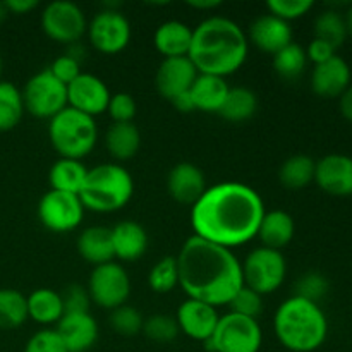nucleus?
I'll use <instances>...</instances> for the list:
<instances>
[{"label":"nucleus","instance_id":"20e7f679","mask_svg":"<svg viewBox=\"0 0 352 352\" xmlns=\"http://www.w3.org/2000/svg\"><path fill=\"white\" fill-rule=\"evenodd\" d=\"M274 329L278 342L285 349L313 352L325 344L329 320L318 302L292 296L275 311Z\"/></svg>","mask_w":352,"mask_h":352},{"label":"nucleus","instance_id":"423d86ee","mask_svg":"<svg viewBox=\"0 0 352 352\" xmlns=\"http://www.w3.org/2000/svg\"><path fill=\"white\" fill-rule=\"evenodd\" d=\"M48 138L60 158L81 160L95 148L98 129L93 117L65 107L48 126Z\"/></svg>","mask_w":352,"mask_h":352},{"label":"nucleus","instance_id":"de8ad7c7","mask_svg":"<svg viewBox=\"0 0 352 352\" xmlns=\"http://www.w3.org/2000/svg\"><path fill=\"white\" fill-rule=\"evenodd\" d=\"M9 14H28L38 7V0H7L6 2Z\"/></svg>","mask_w":352,"mask_h":352},{"label":"nucleus","instance_id":"4c0bfd02","mask_svg":"<svg viewBox=\"0 0 352 352\" xmlns=\"http://www.w3.org/2000/svg\"><path fill=\"white\" fill-rule=\"evenodd\" d=\"M144 318L136 308L133 306H120V308L112 309L110 315V325L117 333L126 337H133L143 330Z\"/></svg>","mask_w":352,"mask_h":352},{"label":"nucleus","instance_id":"f704fd0d","mask_svg":"<svg viewBox=\"0 0 352 352\" xmlns=\"http://www.w3.org/2000/svg\"><path fill=\"white\" fill-rule=\"evenodd\" d=\"M306 64H308L306 50L301 45L294 43V41L274 55L275 72H277L282 79H287V81L298 79L299 76L305 72Z\"/></svg>","mask_w":352,"mask_h":352},{"label":"nucleus","instance_id":"4be33fe9","mask_svg":"<svg viewBox=\"0 0 352 352\" xmlns=\"http://www.w3.org/2000/svg\"><path fill=\"white\" fill-rule=\"evenodd\" d=\"M112 230V244L116 258L122 261H136L146 253L148 234L143 226L134 220H124Z\"/></svg>","mask_w":352,"mask_h":352},{"label":"nucleus","instance_id":"49530a36","mask_svg":"<svg viewBox=\"0 0 352 352\" xmlns=\"http://www.w3.org/2000/svg\"><path fill=\"white\" fill-rule=\"evenodd\" d=\"M333 55H336V48H333L332 45L327 43V41L318 40V38H315V40L308 45V48H306V57H308V60L315 62V65L323 64V62H327L329 58H332Z\"/></svg>","mask_w":352,"mask_h":352},{"label":"nucleus","instance_id":"1a4fd4ad","mask_svg":"<svg viewBox=\"0 0 352 352\" xmlns=\"http://www.w3.org/2000/svg\"><path fill=\"white\" fill-rule=\"evenodd\" d=\"M21 95L24 110L38 119H54L67 107V86L55 79L48 69L31 76Z\"/></svg>","mask_w":352,"mask_h":352},{"label":"nucleus","instance_id":"09e8293b","mask_svg":"<svg viewBox=\"0 0 352 352\" xmlns=\"http://www.w3.org/2000/svg\"><path fill=\"white\" fill-rule=\"evenodd\" d=\"M172 105L175 107V109L179 110V112H192V110H196L195 103H192V98H191V93L186 91L182 93V95L175 96L174 100H172Z\"/></svg>","mask_w":352,"mask_h":352},{"label":"nucleus","instance_id":"3c124183","mask_svg":"<svg viewBox=\"0 0 352 352\" xmlns=\"http://www.w3.org/2000/svg\"><path fill=\"white\" fill-rule=\"evenodd\" d=\"M189 7H195V9L199 10H210V9H217V7L222 6V2L219 0H196V2H188Z\"/></svg>","mask_w":352,"mask_h":352},{"label":"nucleus","instance_id":"ddd939ff","mask_svg":"<svg viewBox=\"0 0 352 352\" xmlns=\"http://www.w3.org/2000/svg\"><path fill=\"white\" fill-rule=\"evenodd\" d=\"M88 36L93 47L105 55L122 52L131 41V24L116 9H103L88 24Z\"/></svg>","mask_w":352,"mask_h":352},{"label":"nucleus","instance_id":"dca6fc26","mask_svg":"<svg viewBox=\"0 0 352 352\" xmlns=\"http://www.w3.org/2000/svg\"><path fill=\"white\" fill-rule=\"evenodd\" d=\"M315 182L332 196H352V157L330 153L316 162Z\"/></svg>","mask_w":352,"mask_h":352},{"label":"nucleus","instance_id":"6ab92c4d","mask_svg":"<svg viewBox=\"0 0 352 352\" xmlns=\"http://www.w3.org/2000/svg\"><path fill=\"white\" fill-rule=\"evenodd\" d=\"M167 189L172 199L181 205L192 206L206 191L205 174L195 164L181 162L168 172Z\"/></svg>","mask_w":352,"mask_h":352},{"label":"nucleus","instance_id":"864d4df0","mask_svg":"<svg viewBox=\"0 0 352 352\" xmlns=\"http://www.w3.org/2000/svg\"><path fill=\"white\" fill-rule=\"evenodd\" d=\"M7 16H9V10H7L6 2H0V24L7 19Z\"/></svg>","mask_w":352,"mask_h":352},{"label":"nucleus","instance_id":"7c9ffc66","mask_svg":"<svg viewBox=\"0 0 352 352\" xmlns=\"http://www.w3.org/2000/svg\"><path fill=\"white\" fill-rule=\"evenodd\" d=\"M316 162L308 155H292L282 164L278 179L287 189H302L315 181Z\"/></svg>","mask_w":352,"mask_h":352},{"label":"nucleus","instance_id":"473e14b6","mask_svg":"<svg viewBox=\"0 0 352 352\" xmlns=\"http://www.w3.org/2000/svg\"><path fill=\"white\" fill-rule=\"evenodd\" d=\"M24 113L23 95L16 85L0 81V133L14 129Z\"/></svg>","mask_w":352,"mask_h":352},{"label":"nucleus","instance_id":"b1692460","mask_svg":"<svg viewBox=\"0 0 352 352\" xmlns=\"http://www.w3.org/2000/svg\"><path fill=\"white\" fill-rule=\"evenodd\" d=\"M78 253L88 263L100 267L116 258L112 244V230L107 227H88L78 237Z\"/></svg>","mask_w":352,"mask_h":352},{"label":"nucleus","instance_id":"37998d69","mask_svg":"<svg viewBox=\"0 0 352 352\" xmlns=\"http://www.w3.org/2000/svg\"><path fill=\"white\" fill-rule=\"evenodd\" d=\"M24 352H69L55 330H40L28 340Z\"/></svg>","mask_w":352,"mask_h":352},{"label":"nucleus","instance_id":"bb28decb","mask_svg":"<svg viewBox=\"0 0 352 352\" xmlns=\"http://www.w3.org/2000/svg\"><path fill=\"white\" fill-rule=\"evenodd\" d=\"M28 301V318L41 325L58 323L64 316V302L62 296L52 289L41 287L31 292L26 298Z\"/></svg>","mask_w":352,"mask_h":352},{"label":"nucleus","instance_id":"f3484780","mask_svg":"<svg viewBox=\"0 0 352 352\" xmlns=\"http://www.w3.org/2000/svg\"><path fill=\"white\" fill-rule=\"evenodd\" d=\"M196 78L198 71L189 57L164 58L155 76V86L164 98L172 102L175 96L189 91Z\"/></svg>","mask_w":352,"mask_h":352},{"label":"nucleus","instance_id":"393cba45","mask_svg":"<svg viewBox=\"0 0 352 352\" xmlns=\"http://www.w3.org/2000/svg\"><path fill=\"white\" fill-rule=\"evenodd\" d=\"M296 232L294 219L284 210H274V212H265L261 219L258 236L261 244L270 250L280 251L292 241Z\"/></svg>","mask_w":352,"mask_h":352},{"label":"nucleus","instance_id":"2f4dec72","mask_svg":"<svg viewBox=\"0 0 352 352\" xmlns=\"http://www.w3.org/2000/svg\"><path fill=\"white\" fill-rule=\"evenodd\" d=\"M28 320L26 296L16 289H0V329H19Z\"/></svg>","mask_w":352,"mask_h":352},{"label":"nucleus","instance_id":"58836bf2","mask_svg":"<svg viewBox=\"0 0 352 352\" xmlns=\"http://www.w3.org/2000/svg\"><path fill=\"white\" fill-rule=\"evenodd\" d=\"M230 313L246 316V318L258 320V316L263 311V299L258 292L251 291L250 287L243 285L239 291L234 294V298L229 302Z\"/></svg>","mask_w":352,"mask_h":352},{"label":"nucleus","instance_id":"9b49d317","mask_svg":"<svg viewBox=\"0 0 352 352\" xmlns=\"http://www.w3.org/2000/svg\"><path fill=\"white\" fill-rule=\"evenodd\" d=\"M41 28L50 40L72 45L81 40L88 30L85 12L71 0H55L41 12Z\"/></svg>","mask_w":352,"mask_h":352},{"label":"nucleus","instance_id":"8fccbe9b","mask_svg":"<svg viewBox=\"0 0 352 352\" xmlns=\"http://www.w3.org/2000/svg\"><path fill=\"white\" fill-rule=\"evenodd\" d=\"M339 98H340V102H339L340 112H342V116L346 117L347 120H351L352 122V82H351L349 88H347L346 91L339 96Z\"/></svg>","mask_w":352,"mask_h":352},{"label":"nucleus","instance_id":"2eb2a0df","mask_svg":"<svg viewBox=\"0 0 352 352\" xmlns=\"http://www.w3.org/2000/svg\"><path fill=\"white\" fill-rule=\"evenodd\" d=\"M219 320L220 315L217 313V308L189 298L179 306L177 316H175L179 330L186 333L189 339L203 344L213 336Z\"/></svg>","mask_w":352,"mask_h":352},{"label":"nucleus","instance_id":"c756f323","mask_svg":"<svg viewBox=\"0 0 352 352\" xmlns=\"http://www.w3.org/2000/svg\"><path fill=\"white\" fill-rule=\"evenodd\" d=\"M258 98L250 88H230L219 113L229 122H246L256 113Z\"/></svg>","mask_w":352,"mask_h":352},{"label":"nucleus","instance_id":"ea45409f","mask_svg":"<svg viewBox=\"0 0 352 352\" xmlns=\"http://www.w3.org/2000/svg\"><path fill=\"white\" fill-rule=\"evenodd\" d=\"M329 292V280L320 272H308L296 282V294L298 298L318 302Z\"/></svg>","mask_w":352,"mask_h":352},{"label":"nucleus","instance_id":"a18cd8bd","mask_svg":"<svg viewBox=\"0 0 352 352\" xmlns=\"http://www.w3.org/2000/svg\"><path fill=\"white\" fill-rule=\"evenodd\" d=\"M48 71H50L52 76H54L55 79H58L62 85L67 86L69 82H72L79 74H81V62H78L76 58L64 54L52 62Z\"/></svg>","mask_w":352,"mask_h":352},{"label":"nucleus","instance_id":"4468645a","mask_svg":"<svg viewBox=\"0 0 352 352\" xmlns=\"http://www.w3.org/2000/svg\"><path fill=\"white\" fill-rule=\"evenodd\" d=\"M110 89L105 82L93 74L81 72L67 85V107L93 117L107 112L110 102Z\"/></svg>","mask_w":352,"mask_h":352},{"label":"nucleus","instance_id":"a211bd4d","mask_svg":"<svg viewBox=\"0 0 352 352\" xmlns=\"http://www.w3.org/2000/svg\"><path fill=\"white\" fill-rule=\"evenodd\" d=\"M55 332L69 352H88L98 340V323L89 313H65Z\"/></svg>","mask_w":352,"mask_h":352},{"label":"nucleus","instance_id":"5fc2aeb1","mask_svg":"<svg viewBox=\"0 0 352 352\" xmlns=\"http://www.w3.org/2000/svg\"><path fill=\"white\" fill-rule=\"evenodd\" d=\"M2 67H3V62H2V57H0V74H2Z\"/></svg>","mask_w":352,"mask_h":352},{"label":"nucleus","instance_id":"39448f33","mask_svg":"<svg viewBox=\"0 0 352 352\" xmlns=\"http://www.w3.org/2000/svg\"><path fill=\"white\" fill-rule=\"evenodd\" d=\"M134 195L133 175L116 164H100L89 168L79 191L85 210L112 213L124 208Z\"/></svg>","mask_w":352,"mask_h":352},{"label":"nucleus","instance_id":"0eeeda50","mask_svg":"<svg viewBox=\"0 0 352 352\" xmlns=\"http://www.w3.org/2000/svg\"><path fill=\"white\" fill-rule=\"evenodd\" d=\"M263 332L258 320L227 313L220 316L217 329L205 347L212 352H260Z\"/></svg>","mask_w":352,"mask_h":352},{"label":"nucleus","instance_id":"7ed1b4c3","mask_svg":"<svg viewBox=\"0 0 352 352\" xmlns=\"http://www.w3.org/2000/svg\"><path fill=\"white\" fill-rule=\"evenodd\" d=\"M250 41L243 28L229 17L213 16L192 30L189 60L198 74H212L226 79L243 67Z\"/></svg>","mask_w":352,"mask_h":352},{"label":"nucleus","instance_id":"c9c22d12","mask_svg":"<svg viewBox=\"0 0 352 352\" xmlns=\"http://www.w3.org/2000/svg\"><path fill=\"white\" fill-rule=\"evenodd\" d=\"M148 285L151 291L158 294H167L174 291L175 285H179V268L177 258L164 256L153 265L148 275Z\"/></svg>","mask_w":352,"mask_h":352},{"label":"nucleus","instance_id":"cd10ccee","mask_svg":"<svg viewBox=\"0 0 352 352\" xmlns=\"http://www.w3.org/2000/svg\"><path fill=\"white\" fill-rule=\"evenodd\" d=\"M105 144L113 158L129 160L140 150V129L133 122H113L107 131Z\"/></svg>","mask_w":352,"mask_h":352},{"label":"nucleus","instance_id":"79ce46f5","mask_svg":"<svg viewBox=\"0 0 352 352\" xmlns=\"http://www.w3.org/2000/svg\"><path fill=\"white\" fill-rule=\"evenodd\" d=\"M136 102L129 93H116L110 96L107 112L112 117L113 122H133L136 117Z\"/></svg>","mask_w":352,"mask_h":352},{"label":"nucleus","instance_id":"c03bdc74","mask_svg":"<svg viewBox=\"0 0 352 352\" xmlns=\"http://www.w3.org/2000/svg\"><path fill=\"white\" fill-rule=\"evenodd\" d=\"M62 302H64V315L65 313H89V298L88 289L82 285L72 284L62 292Z\"/></svg>","mask_w":352,"mask_h":352},{"label":"nucleus","instance_id":"5701e85b","mask_svg":"<svg viewBox=\"0 0 352 352\" xmlns=\"http://www.w3.org/2000/svg\"><path fill=\"white\" fill-rule=\"evenodd\" d=\"M192 41V30L181 21H167L155 31L153 43L164 58L188 57Z\"/></svg>","mask_w":352,"mask_h":352},{"label":"nucleus","instance_id":"f8f14e48","mask_svg":"<svg viewBox=\"0 0 352 352\" xmlns=\"http://www.w3.org/2000/svg\"><path fill=\"white\" fill-rule=\"evenodd\" d=\"M85 217V206L78 195L50 191L41 196L38 203V219L45 229L52 232H69L79 227Z\"/></svg>","mask_w":352,"mask_h":352},{"label":"nucleus","instance_id":"aec40b11","mask_svg":"<svg viewBox=\"0 0 352 352\" xmlns=\"http://www.w3.org/2000/svg\"><path fill=\"white\" fill-rule=\"evenodd\" d=\"M351 78L349 64L339 55H333L323 64L315 65L311 72V89L322 98H336L349 88Z\"/></svg>","mask_w":352,"mask_h":352},{"label":"nucleus","instance_id":"603ef678","mask_svg":"<svg viewBox=\"0 0 352 352\" xmlns=\"http://www.w3.org/2000/svg\"><path fill=\"white\" fill-rule=\"evenodd\" d=\"M346 24H347V33L352 36V3L351 7L347 9V14H346Z\"/></svg>","mask_w":352,"mask_h":352},{"label":"nucleus","instance_id":"72a5a7b5","mask_svg":"<svg viewBox=\"0 0 352 352\" xmlns=\"http://www.w3.org/2000/svg\"><path fill=\"white\" fill-rule=\"evenodd\" d=\"M346 17L336 9H327L318 14L315 19V38L327 41L333 48L342 47L347 38Z\"/></svg>","mask_w":352,"mask_h":352},{"label":"nucleus","instance_id":"e433bc0d","mask_svg":"<svg viewBox=\"0 0 352 352\" xmlns=\"http://www.w3.org/2000/svg\"><path fill=\"white\" fill-rule=\"evenodd\" d=\"M141 332L150 340L157 344H168L179 336V325L175 318L168 315H151L150 318L144 320L143 330Z\"/></svg>","mask_w":352,"mask_h":352},{"label":"nucleus","instance_id":"f03ea898","mask_svg":"<svg viewBox=\"0 0 352 352\" xmlns=\"http://www.w3.org/2000/svg\"><path fill=\"white\" fill-rule=\"evenodd\" d=\"M179 285L189 299L213 306L229 305L244 285L243 265L227 248L191 236L177 256Z\"/></svg>","mask_w":352,"mask_h":352},{"label":"nucleus","instance_id":"a19ab883","mask_svg":"<svg viewBox=\"0 0 352 352\" xmlns=\"http://www.w3.org/2000/svg\"><path fill=\"white\" fill-rule=\"evenodd\" d=\"M313 0H268V14L282 21H292L302 17L313 9Z\"/></svg>","mask_w":352,"mask_h":352},{"label":"nucleus","instance_id":"a878e982","mask_svg":"<svg viewBox=\"0 0 352 352\" xmlns=\"http://www.w3.org/2000/svg\"><path fill=\"white\" fill-rule=\"evenodd\" d=\"M229 85H227V81L223 78L212 74H198V78L192 82L189 93H191V98L196 110L219 113L220 107L226 102V96L229 93Z\"/></svg>","mask_w":352,"mask_h":352},{"label":"nucleus","instance_id":"f257e3e1","mask_svg":"<svg viewBox=\"0 0 352 352\" xmlns=\"http://www.w3.org/2000/svg\"><path fill=\"white\" fill-rule=\"evenodd\" d=\"M263 215L265 205L258 191L243 182H220L206 188L192 205L191 226L195 236L230 250L258 236Z\"/></svg>","mask_w":352,"mask_h":352},{"label":"nucleus","instance_id":"c85d7f7f","mask_svg":"<svg viewBox=\"0 0 352 352\" xmlns=\"http://www.w3.org/2000/svg\"><path fill=\"white\" fill-rule=\"evenodd\" d=\"M88 168L81 164V160H72V158H60L55 162L48 174V181L54 191L71 192L78 195L85 184Z\"/></svg>","mask_w":352,"mask_h":352},{"label":"nucleus","instance_id":"9d476101","mask_svg":"<svg viewBox=\"0 0 352 352\" xmlns=\"http://www.w3.org/2000/svg\"><path fill=\"white\" fill-rule=\"evenodd\" d=\"M91 302L103 309H116L126 305L131 294V280L127 272L116 261L93 268L88 282Z\"/></svg>","mask_w":352,"mask_h":352},{"label":"nucleus","instance_id":"6e6552de","mask_svg":"<svg viewBox=\"0 0 352 352\" xmlns=\"http://www.w3.org/2000/svg\"><path fill=\"white\" fill-rule=\"evenodd\" d=\"M241 265L244 285L260 296L272 294L280 289L287 275V261L284 254L265 246L251 251Z\"/></svg>","mask_w":352,"mask_h":352},{"label":"nucleus","instance_id":"412c9836","mask_svg":"<svg viewBox=\"0 0 352 352\" xmlns=\"http://www.w3.org/2000/svg\"><path fill=\"white\" fill-rule=\"evenodd\" d=\"M250 40L265 54L275 55L292 43V28L287 21L278 19L272 14H263L251 23Z\"/></svg>","mask_w":352,"mask_h":352}]
</instances>
